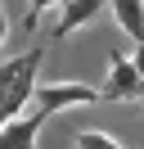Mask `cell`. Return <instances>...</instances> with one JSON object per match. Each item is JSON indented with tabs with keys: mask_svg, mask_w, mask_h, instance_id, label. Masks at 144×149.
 I'll return each instance as SVG.
<instances>
[{
	"mask_svg": "<svg viewBox=\"0 0 144 149\" xmlns=\"http://www.w3.org/2000/svg\"><path fill=\"white\" fill-rule=\"evenodd\" d=\"M41 63H45V45H32L0 63V127H9L32 109V95L41 86Z\"/></svg>",
	"mask_w": 144,
	"mask_h": 149,
	"instance_id": "6da1fadb",
	"label": "cell"
},
{
	"mask_svg": "<svg viewBox=\"0 0 144 149\" xmlns=\"http://www.w3.org/2000/svg\"><path fill=\"white\" fill-rule=\"evenodd\" d=\"M99 100H104V91H95V86H86V81H41V86H36V95H32V109H27V113H36L41 122H50V118H59L63 109L99 104Z\"/></svg>",
	"mask_w": 144,
	"mask_h": 149,
	"instance_id": "7a4b0ae2",
	"label": "cell"
},
{
	"mask_svg": "<svg viewBox=\"0 0 144 149\" xmlns=\"http://www.w3.org/2000/svg\"><path fill=\"white\" fill-rule=\"evenodd\" d=\"M104 100L108 104H131L144 100V72L135 68V59L108 50V86H104Z\"/></svg>",
	"mask_w": 144,
	"mask_h": 149,
	"instance_id": "3957f363",
	"label": "cell"
},
{
	"mask_svg": "<svg viewBox=\"0 0 144 149\" xmlns=\"http://www.w3.org/2000/svg\"><path fill=\"white\" fill-rule=\"evenodd\" d=\"M104 5H113V0H63L59 23H54V32H50V36H54V41H68L72 32L90 27V23H95L99 14H104Z\"/></svg>",
	"mask_w": 144,
	"mask_h": 149,
	"instance_id": "277c9868",
	"label": "cell"
},
{
	"mask_svg": "<svg viewBox=\"0 0 144 149\" xmlns=\"http://www.w3.org/2000/svg\"><path fill=\"white\" fill-rule=\"evenodd\" d=\"M45 122L36 118V113H23V118H14L9 127H0V149H36V136H41Z\"/></svg>",
	"mask_w": 144,
	"mask_h": 149,
	"instance_id": "5b68a950",
	"label": "cell"
},
{
	"mask_svg": "<svg viewBox=\"0 0 144 149\" xmlns=\"http://www.w3.org/2000/svg\"><path fill=\"white\" fill-rule=\"evenodd\" d=\"M113 18L135 45H144V0H113Z\"/></svg>",
	"mask_w": 144,
	"mask_h": 149,
	"instance_id": "8992f818",
	"label": "cell"
},
{
	"mask_svg": "<svg viewBox=\"0 0 144 149\" xmlns=\"http://www.w3.org/2000/svg\"><path fill=\"white\" fill-rule=\"evenodd\" d=\"M77 149H126V145L113 140L108 131H77Z\"/></svg>",
	"mask_w": 144,
	"mask_h": 149,
	"instance_id": "52a82bcc",
	"label": "cell"
},
{
	"mask_svg": "<svg viewBox=\"0 0 144 149\" xmlns=\"http://www.w3.org/2000/svg\"><path fill=\"white\" fill-rule=\"evenodd\" d=\"M50 9H63V0H27V18H23V27L32 32L36 23H41V14H50Z\"/></svg>",
	"mask_w": 144,
	"mask_h": 149,
	"instance_id": "ba28073f",
	"label": "cell"
},
{
	"mask_svg": "<svg viewBox=\"0 0 144 149\" xmlns=\"http://www.w3.org/2000/svg\"><path fill=\"white\" fill-rule=\"evenodd\" d=\"M5 36H9V18H5V5H0V63H5Z\"/></svg>",
	"mask_w": 144,
	"mask_h": 149,
	"instance_id": "9c48e42d",
	"label": "cell"
},
{
	"mask_svg": "<svg viewBox=\"0 0 144 149\" xmlns=\"http://www.w3.org/2000/svg\"><path fill=\"white\" fill-rule=\"evenodd\" d=\"M135 68L144 72V45H135Z\"/></svg>",
	"mask_w": 144,
	"mask_h": 149,
	"instance_id": "30bf717a",
	"label": "cell"
}]
</instances>
